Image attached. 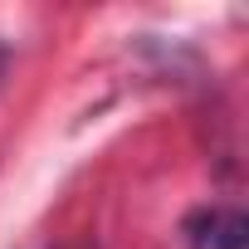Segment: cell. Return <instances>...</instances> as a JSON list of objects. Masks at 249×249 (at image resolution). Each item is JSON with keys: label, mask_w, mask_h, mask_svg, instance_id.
I'll list each match as a JSON object with an SVG mask.
<instances>
[{"label": "cell", "mask_w": 249, "mask_h": 249, "mask_svg": "<svg viewBox=\"0 0 249 249\" xmlns=\"http://www.w3.org/2000/svg\"><path fill=\"white\" fill-rule=\"evenodd\" d=\"M0 73H5V44H0Z\"/></svg>", "instance_id": "2"}, {"label": "cell", "mask_w": 249, "mask_h": 249, "mask_svg": "<svg viewBox=\"0 0 249 249\" xmlns=\"http://www.w3.org/2000/svg\"><path fill=\"white\" fill-rule=\"evenodd\" d=\"M244 239H249V225L230 205H210V210L186 220V244L191 249H244Z\"/></svg>", "instance_id": "1"}]
</instances>
